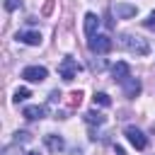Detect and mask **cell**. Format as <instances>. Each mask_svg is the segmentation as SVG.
I'll use <instances>...</instances> for the list:
<instances>
[{
  "label": "cell",
  "instance_id": "1",
  "mask_svg": "<svg viewBox=\"0 0 155 155\" xmlns=\"http://www.w3.org/2000/svg\"><path fill=\"white\" fill-rule=\"evenodd\" d=\"M121 46L128 51V53H136V56H145L150 51L148 41L140 39V36H133V34H121Z\"/></svg>",
  "mask_w": 155,
  "mask_h": 155
},
{
  "label": "cell",
  "instance_id": "2",
  "mask_svg": "<svg viewBox=\"0 0 155 155\" xmlns=\"http://www.w3.org/2000/svg\"><path fill=\"white\" fill-rule=\"evenodd\" d=\"M58 73H61V78H63L65 82H70V80L78 78L80 65H78V61H73V58H63V61L58 63Z\"/></svg>",
  "mask_w": 155,
  "mask_h": 155
},
{
  "label": "cell",
  "instance_id": "3",
  "mask_svg": "<svg viewBox=\"0 0 155 155\" xmlns=\"http://www.w3.org/2000/svg\"><path fill=\"white\" fill-rule=\"evenodd\" d=\"M87 46H90V51L92 53H109L111 51V39L109 36H104V34H94L90 41H87Z\"/></svg>",
  "mask_w": 155,
  "mask_h": 155
},
{
  "label": "cell",
  "instance_id": "4",
  "mask_svg": "<svg viewBox=\"0 0 155 155\" xmlns=\"http://www.w3.org/2000/svg\"><path fill=\"white\" fill-rule=\"evenodd\" d=\"M46 75H48V70L44 65H27L22 70V78L29 82H41V80H46Z\"/></svg>",
  "mask_w": 155,
  "mask_h": 155
},
{
  "label": "cell",
  "instance_id": "5",
  "mask_svg": "<svg viewBox=\"0 0 155 155\" xmlns=\"http://www.w3.org/2000/svg\"><path fill=\"white\" fill-rule=\"evenodd\" d=\"M124 133H126V138H128V143L133 145V148H138V150H143L145 145H148V138L136 128V126H126L124 128Z\"/></svg>",
  "mask_w": 155,
  "mask_h": 155
},
{
  "label": "cell",
  "instance_id": "6",
  "mask_svg": "<svg viewBox=\"0 0 155 155\" xmlns=\"http://www.w3.org/2000/svg\"><path fill=\"white\" fill-rule=\"evenodd\" d=\"M111 75H114V80H116V82H126V80L131 78V68H128V63H124V61L114 63Z\"/></svg>",
  "mask_w": 155,
  "mask_h": 155
},
{
  "label": "cell",
  "instance_id": "7",
  "mask_svg": "<svg viewBox=\"0 0 155 155\" xmlns=\"http://www.w3.org/2000/svg\"><path fill=\"white\" fill-rule=\"evenodd\" d=\"M24 119H29V121H36V119H44L46 116V107H41V104H29V107H24Z\"/></svg>",
  "mask_w": 155,
  "mask_h": 155
},
{
  "label": "cell",
  "instance_id": "8",
  "mask_svg": "<svg viewBox=\"0 0 155 155\" xmlns=\"http://www.w3.org/2000/svg\"><path fill=\"white\" fill-rule=\"evenodd\" d=\"M97 27H99V17L94 12H87L85 15V34H87V39H92L97 34Z\"/></svg>",
  "mask_w": 155,
  "mask_h": 155
},
{
  "label": "cell",
  "instance_id": "9",
  "mask_svg": "<svg viewBox=\"0 0 155 155\" xmlns=\"http://www.w3.org/2000/svg\"><path fill=\"white\" fill-rule=\"evenodd\" d=\"M124 85V94L128 97V99H133L136 94H140V80H136V78H128L126 82H121Z\"/></svg>",
  "mask_w": 155,
  "mask_h": 155
},
{
  "label": "cell",
  "instance_id": "10",
  "mask_svg": "<svg viewBox=\"0 0 155 155\" xmlns=\"http://www.w3.org/2000/svg\"><path fill=\"white\" fill-rule=\"evenodd\" d=\"M44 143H46V148H48V150H53V153H58V150H63V148H65L63 138H61V136H53V133L44 136Z\"/></svg>",
  "mask_w": 155,
  "mask_h": 155
},
{
  "label": "cell",
  "instance_id": "11",
  "mask_svg": "<svg viewBox=\"0 0 155 155\" xmlns=\"http://www.w3.org/2000/svg\"><path fill=\"white\" fill-rule=\"evenodd\" d=\"M17 39H19L22 44H29V46L41 44V34H39V31H22V34H17Z\"/></svg>",
  "mask_w": 155,
  "mask_h": 155
},
{
  "label": "cell",
  "instance_id": "12",
  "mask_svg": "<svg viewBox=\"0 0 155 155\" xmlns=\"http://www.w3.org/2000/svg\"><path fill=\"white\" fill-rule=\"evenodd\" d=\"M114 12H116V17H124V19H126V17H133V15H136V7H133V5H116Z\"/></svg>",
  "mask_w": 155,
  "mask_h": 155
},
{
  "label": "cell",
  "instance_id": "13",
  "mask_svg": "<svg viewBox=\"0 0 155 155\" xmlns=\"http://www.w3.org/2000/svg\"><path fill=\"white\" fill-rule=\"evenodd\" d=\"M85 121H87V124H97V126H99V124H104V116H102L99 111H87V114H85Z\"/></svg>",
  "mask_w": 155,
  "mask_h": 155
},
{
  "label": "cell",
  "instance_id": "14",
  "mask_svg": "<svg viewBox=\"0 0 155 155\" xmlns=\"http://www.w3.org/2000/svg\"><path fill=\"white\" fill-rule=\"evenodd\" d=\"M94 104L109 107V104H111V99H109V94H104V92H94Z\"/></svg>",
  "mask_w": 155,
  "mask_h": 155
},
{
  "label": "cell",
  "instance_id": "15",
  "mask_svg": "<svg viewBox=\"0 0 155 155\" xmlns=\"http://www.w3.org/2000/svg\"><path fill=\"white\" fill-rule=\"evenodd\" d=\"M29 94H31V92H29L27 87H19V90L15 92V102H17V104H19V102H24V99H27Z\"/></svg>",
  "mask_w": 155,
  "mask_h": 155
},
{
  "label": "cell",
  "instance_id": "16",
  "mask_svg": "<svg viewBox=\"0 0 155 155\" xmlns=\"http://www.w3.org/2000/svg\"><path fill=\"white\" fill-rule=\"evenodd\" d=\"M19 2H22V0H5V10H7V12H12V10H17V7H19Z\"/></svg>",
  "mask_w": 155,
  "mask_h": 155
},
{
  "label": "cell",
  "instance_id": "17",
  "mask_svg": "<svg viewBox=\"0 0 155 155\" xmlns=\"http://www.w3.org/2000/svg\"><path fill=\"white\" fill-rule=\"evenodd\" d=\"M143 24H145V27H148V29H153V31H155V10H153V12H150V15H148V19H145V22H143Z\"/></svg>",
  "mask_w": 155,
  "mask_h": 155
},
{
  "label": "cell",
  "instance_id": "18",
  "mask_svg": "<svg viewBox=\"0 0 155 155\" xmlns=\"http://www.w3.org/2000/svg\"><path fill=\"white\" fill-rule=\"evenodd\" d=\"M116 155H126V153H124V150H121V148L116 145Z\"/></svg>",
  "mask_w": 155,
  "mask_h": 155
},
{
  "label": "cell",
  "instance_id": "19",
  "mask_svg": "<svg viewBox=\"0 0 155 155\" xmlns=\"http://www.w3.org/2000/svg\"><path fill=\"white\" fill-rule=\"evenodd\" d=\"M27 155H39V153H27Z\"/></svg>",
  "mask_w": 155,
  "mask_h": 155
}]
</instances>
